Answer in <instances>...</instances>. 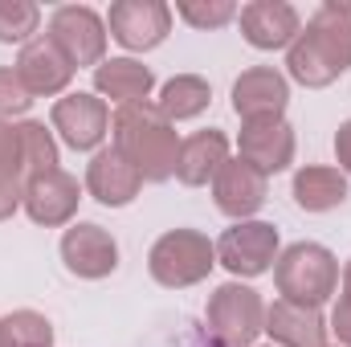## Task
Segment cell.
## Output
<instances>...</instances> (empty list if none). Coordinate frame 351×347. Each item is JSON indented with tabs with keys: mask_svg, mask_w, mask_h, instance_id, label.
Wrapping results in <instances>:
<instances>
[{
	"mask_svg": "<svg viewBox=\"0 0 351 347\" xmlns=\"http://www.w3.org/2000/svg\"><path fill=\"white\" fill-rule=\"evenodd\" d=\"M265 196H269V176H262L241 156L229 160L213 180V200H217V208L225 217H233V225L237 221H254V213L265 204Z\"/></svg>",
	"mask_w": 351,
	"mask_h": 347,
	"instance_id": "cell-14",
	"label": "cell"
},
{
	"mask_svg": "<svg viewBox=\"0 0 351 347\" xmlns=\"http://www.w3.org/2000/svg\"><path fill=\"white\" fill-rule=\"evenodd\" d=\"M286 70L298 86L323 90L351 70V4L327 0L286 49Z\"/></svg>",
	"mask_w": 351,
	"mask_h": 347,
	"instance_id": "cell-1",
	"label": "cell"
},
{
	"mask_svg": "<svg viewBox=\"0 0 351 347\" xmlns=\"http://www.w3.org/2000/svg\"><path fill=\"white\" fill-rule=\"evenodd\" d=\"M16 78L21 86L29 90L33 98H53V94H66L70 78H74V66L70 58L49 41V33H37L29 45H21L16 53Z\"/></svg>",
	"mask_w": 351,
	"mask_h": 347,
	"instance_id": "cell-13",
	"label": "cell"
},
{
	"mask_svg": "<svg viewBox=\"0 0 351 347\" xmlns=\"http://www.w3.org/2000/svg\"><path fill=\"white\" fill-rule=\"evenodd\" d=\"M237 152L262 176H278L294 164L298 139H294V127L286 119H254V123H241Z\"/></svg>",
	"mask_w": 351,
	"mask_h": 347,
	"instance_id": "cell-12",
	"label": "cell"
},
{
	"mask_svg": "<svg viewBox=\"0 0 351 347\" xmlns=\"http://www.w3.org/2000/svg\"><path fill=\"white\" fill-rule=\"evenodd\" d=\"M278 254H282V241L269 221H237L217 241V265H225L233 274V282L269 274Z\"/></svg>",
	"mask_w": 351,
	"mask_h": 347,
	"instance_id": "cell-6",
	"label": "cell"
},
{
	"mask_svg": "<svg viewBox=\"0 0 351 347\" xmlns=\"http://www.w3.org/2000/svg\"><path fill=\"white\" fill-rule=\"evenodd\" d=\"M143 188V176L135 172V164L110 143V147H98L94 160L86 164V192L102 204V208H123L139 196Z\"/></svg>",
	"mask_w": 351,
	"mask_h": 347,
	"instance_id": "cell-16",
	"label": "cell"
},
{
	"mask_svg": "<svg viewBox=\"0 0 351 347\" xmlns=\"http://www.w3.org/2000/svg\"><path fill=\"white\" fill-rule=\"evenodd\" d=\"M62 261L74 278H86V282L110 278L119 270V241L102 225L78 221L62 233Z\"/></svg>",
	"mask_w": 351,
	"mask_h": 347,
	"instance_id": "cell-11",
	"label": "cell"
},
{
	"mask_svg": "<svg viewBox=\"0 0 351 347\" xmlns=\"http://www.w3.org/2000/svg\"><path fill=\"white\" fill-rule=\"evenodd\" d=\"M110 139L135 164L143 184H164V180L176 176V160H180V143L184 139L176 135V123L164 119V110L156 102L119 106L110 115Z\"/></svg>",
	"mask_w": 351,
	"mask_h": 347,
	"instance_id": "cell-2",
	"label": "cell"
},
{
	"mask_svg": "<svg viewBox=\"0 0 351 347\" xmlns=\"http://www.w3.org/2000/svg\"><path fill=\"white\" fill-rule=\"evenodd\" d=\"M208 335L225 347H250L265 331V302L245 282H225L208 294L204 307Z\"/></svg>",
	"mask_w": 351,
	"mask_h": 347,
	"instance_id": "cell-5",
	"label": "cell"
},
{
	"mask_svg": "<svg viewBox=\"0 0 351 347\" xmlns=\"http://www.w3.org/2000/svg\"><path fill=\"white\" fill-rule=\"evenodd\" d=\"M21 127V152H25V176H45L58 172V143H53V131H45V123L37 119H25L16 123ZM25 180V184H29Z\"/></svg>",
	"mask_w": 351,
	"mask_h": 347,
	"instance_id": "cell-24",
	"label": "cell"
},
{
	"mask_svg": "<svg viewBox=\"0 0 351 347\" xmlns=\"http://www.w3.org/2000/svg\"><path fill=\"white\" fill-rule=\"evenodd\" d=\"M49 123L70 152H98L102 139L110 135V106L98 94L74 90V94H62L53 102Z\"/></svg>",
	"mask_w": 351,
	"mask_h": 347,
	"instance_id": "cell-8",
	"label": "cell"
},
{
	"mask_svg": "<svg viewBox=\"0 0 351 347\" xmlns=\"http://www.w3.org/2000/svg\"><path fill=\"white\" fill-rule=\"evenodd\" d=\"M156 90V74L135 62V58H106L98 70H94V94L106 102H119V106H131V102H147Z\"/></svg>",
	"mask_w": 351,
	"mask_h": 347,
	"instance_id": "cell-20",
	"label": "cell"
},
{
	"mask_svg": "<svg viewBox=\"0 0 351 347\" xmlns=\"http://www.w3.org/2000/svg\"><path fill=\"white\" fill-rule=\"evenodd\" d=\"M237 21L254 49H290L302 33L298 8L286 0H250L245 8H237Z\"/></svg>",
	"mask_w": 351,
	"mask_h": 347,
	"instance_id": "cell-15",
	"label": "cell"
},
{
	"mask_svg": "<svg viewBox=\"0 0 351 347\" xmlns=\"http://www.w3.org/2000/svg\"><path fill=\"white\" fill-rule=\"evenodd\" d=\"M335 160H339V172L351 176V119L339 123V131H335Z\"/></svg>",
	"mask_w": 351,
	"mask_h": 347,
	"instance_id": "cell-29",
	"label": "cell"
},
{
	"mask_svg": "<svg viewBox=\"0 0 351 347\" xmlns=\"http://www.w3.org/2000/svg\"><path fill=\"white\" fill-rule=\"evenodd\" d=\"M29 102H33V94L21 86L16 70L0 66V123H8L12 115H25V110H29Z\"/></svg>",
	"mask_w": 351,
	"mask_h": 347,
	"instance_id": "cell-27",
	"label": "cell"
},
{
	"mask_svg": "<svg viewBox=\"0 0 351 347\" xmlns=\"http://www.w3.org/2000/svg\"><path fill=\"white\" fill-rule=\"evenodd\" d=\"M49 41L70 58L74 70H98L106 62V21L90 4H62L49 16Z\"/></svg>",
	"mask_w": 351,
	"mask_h": 347,
	"instance_id": "cell-7",
	"label": "cell"
},
{
	"mask_svg": "<svg viewBox=\"0 0 351 347\" xmlns=\"http://www.w3.org/2000/svg\"><path fill=\"white\" fill-rule=\"evenodd\" d=\"M176 12L192 25V29H221L237 16V4L233 0H180Z\"/></svg>",
	"mask_w": 351,
	"mask_h": 347,
	"instance_id": "cell-26",
	"label": "cell"
},
{
	"mask_svg": "<svg viewBox=\"0 0 351 347\" xmlns=\"http://www.w3.org/2000/svg\"><path fill=\"white\" fill-rule=\"evenodd\" d=\"M0 347H53V323L41 311H8L0 315Z\"/></svg>",
	"mask_w": 351,
	"mask_h": 347,
	"instance_id": "cell-23",
	"label": "cell"
},
{
	"mask_svg": "<svg viewBox=\"0 0 351 347\" xmlns=\"http://www.w3.org/2000/svg\"><path fill=\"white\" fill-rule=\"evenodd\" d=\"M269 347H274V344H269Z\"/></svg>",
	"mask_w": 351,
	"mask_h": 347,
	"instance_id": "cell-31",
	"label": "cell"
},
{
	"mask_svg": "<svg viewBox=\"0 0 351 347\" xmlns=\"http://www.w3.org/2000/svg\"><path fill=\"white\" fill-rule=\"evenodd\" d=\"M265 331L278 347H327V323L315 307H298L278 298L265 307Z\"/></svg>",
	"mask_w": 351,
	"mask_h": 347,
	"instance_id": "cell-19",
	"label": "cell"
},
{
	"mask_svg": "<svg viewBox=\"0 0 351 347\" xmlns=\"http://www.w3.org/2000/svg\"><path fill=\"white\" fill-rule=\"evenodd\" d=\"M106 29L110 37L131 49V53H147L156 45L168 41L172 33V8L164 0H114L106 12Z\"/></svg>",
	"mask_w": 351,
	"mask_h": 347,
	"instance_id": "cell-9",
	"label": "cell"
},
{
	"mask_svg": "<svg viewBox=\"0 0 351 347\" xmlns=\"http://www.w3.org/2000/svg\"><path fill=\"white\" fill-rule=\"evenodd\" d=\"M208 102H213V90H208V82H204L200 74H176V78L164 82L160 98H156V106L164 110L168 123L200 119V115L208 110Z\"/></svg>",
	"mask_w": 351,
	"mask_h": 347,
	"instance_id": "cell-22",
	"label": "cell"
},
{
	"mask_svg": "<svg viewBox=\"0 0 351 347\" xmlns=\"http://www.w3.org/2000/svg\"><path fill=\"white\" fill-rule=\"evenodd\" d=\"M41 29V8L33 0H0V45H29Z\"/></svg>",
	"mask_w": 351,
	"mask_h": 347,
	"instance_id": "cell-25",
	"label": "cell"
},
{
	"mask_svg": "<svg viewBox=\"0 0 351 347\" xmlns=\"http://www.w3.org/2000/svg\"><path fill=\"white\" fill-rule=\"evenodd\" d=\"M286 102H290V82L274 66H254L233 82V110L241 115V123L282 119Z\"/></svg>",
	"mask_w": 351,
	"mask_h": 347,
	"instance_id": "cell-17",
	"label": "cell"
},
{
	"mask_svg": "<svg viewBox=\"0 0 351 347\" xmlns=\"http://www.w3.org/2000/svg\"><path fill=\"white\" fill-rule=\"evenodd\" d=\"M229 164V139L225 131L208 127V131H196L180 143V160H176V180L188 184V188H204L213 184L217 172Z\"/></svg>",
	"mask_w": 351,
	"mask_h": 347,
	"instance_id": "cell-18",
	"label": "cell"
},
{
	"mask_svg": "<svg viewBox=\"0 0 351 347\" xmlns=\"http://www.w3.org/2000/svg\"><path fill=\"white\" fill-rule=\"evenodd\" d=\"M274 286L286 302L319 311L339 290V261L319 241H294L274 261Z\"/></svg>",
	"mask_w": 351,
	"mask_h": 347,
	"instance_id": "cell-3",
	"label": "cell"
},
{
	"mask_svg": "<svg viewBox=\"0 0 351 347\" xmlns=\"http://www.w3.org/2000/svg\"><path fill=\"white\" fill-rule=\"evenodd\" d=\"M213 265H217V246L200 229H168L164 237H156L147 254V274L168 290L200 286L213 274Z\"/></svg>",
	"mask_w": 351,
	"mask_h": 347,
	"instance_id": "cell-4",
	"label": "cell"
},
{
	"mask_svg": "<svg viewBox=\"0 0 351 347\" xmlns=\"http://www.w3.org/2000/svg\"><path fill=\"white\" fill-rule=\"evenodd\" d=\"M294 204L306 208V213H331L348 200V176L339 168H327V164H306L294 172Z\"/></svg>",
	"mask_w": 351,
	"mask_h": 347,
	"instance_id": "cell-21",
	"label": "cell"
},
{
	"mask_svg": "<svg viewBox=\"0 0 351 347\" xmlns=\"http://www.w3.org/2000/svg\"><path fill=\"white\" fill-rule=\"evenodd\" d=\"M327 331H335L339 347H351V298H348V294H339V302H335V311H331V327H327Z\"/></svg>",
	"mask_w": 351,
	"mask_h": 347,
	"instance_id": "cell-28",
	"label": "cell"
},
{
	"mask_svg": "<svg viewBox=\"0 0 351 347\" xmlns=\"http://www.w3.org/2000/svg\"><path fill=\"white\" fill-rule=\"evenodd\" d=\"M343 294H348V298H351V261H348V265H343Z\"/></svg>",
	"mask_w": 351,
	"mask_h": 347,
	"instance_id": "cell-30",
	"label": "cell"
},
{
	"mask_svg": "<svg viewBox=\"0 0 351 347\" xmlns=\"http://www.w3.org/2000/svg\"><path fill=\"white\" fill-rule=\"evenodd\" d=\"M78 204H82V184L78 176L70 172H45V176H33L25 184V200L21 208L29 213L33 225H45V229H62L78 217Z\"/></svg>",
	"mask_w": 351,
	"mask_h": 347,
	"instance_id": "cell-10",
	"label": "cell"
}]
</instances>
